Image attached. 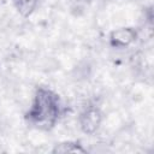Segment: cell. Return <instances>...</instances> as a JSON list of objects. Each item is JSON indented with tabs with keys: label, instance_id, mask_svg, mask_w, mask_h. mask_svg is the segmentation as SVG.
<instances>
[{
	"label": "cell",
	"instance_id": "obj_1",
	"mask_svg": "<svg viewBox=\"0 0 154 154\" xmlns=\"http://www.w3.org/2000/svg\"><path fill=\"white\" fill-rule=\"evenodd\" d=\"M63 114L60 96L49 88L37 87L24 114L26 124L40 131H51Z\"/></svg>",
	"mask_w": 154,
	"mask_h": 154
},
{
	"label": "cell",
	"instance_id": "obj_2",
	"mask_svg": "<svg viewBox=\"0 0 154 154\" xmlns=\"http://www.w3.org/2000/svg\"><path fill=\"white\" fill-rule=\"evenodd\" d=\"M103 112L96 102H88L78 114V126L85 135H94L101 126Z\"/></svg>",
	"mask_w": 154,
	"mask_h": 154
},
{
	"label": "cell",
	"instance_id": "obj_3",
	"mask_svg": "<svg viewBox=\"0 0 154 154\" xmlns=\"http://www.w3.org/2000/svg\"><path fill=\"white\" fill-rule=\"evenodd\" d=\"M138 38V31L134 26H120L112 30L108 35V43L112 48L125 49L134 45Z\"/></svg>",
	"mask_w": 154,
	"mask_h": 154
},
{
	"label": "cell",
	"instance_id": "obj_4",
	"mask_svg": "<svg viewBox=\"0 0 154 154\" xmlns=\"http://www.w3.org/2000/svg\"><path fill=\"white\" fill-rule=\"evenodd\" d=\"M53 154H66V153H75V154H85L88 149L79 142V141H63L54 144L52 149Z\"/></svg>",
	"mask_w": 154,
	"mask_h": 154
},
{
	"label": "cell",
	"instance_id": "obj_5",
	"mask_svg": "<svg viewBox=\"0 0 154 154\" xmlns=\"http://www.w3.org/2000/svg\"><path fill=\"white\" fill-rule=\"evenodd\" d=\"M12 4L22 17H30L35 12L38 0H12Z\"/></svg>",
	"mask_w": 154,
	"mask_h": 154
}]
</instances>
